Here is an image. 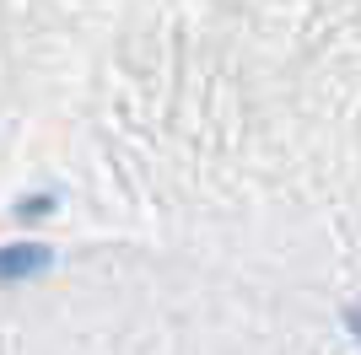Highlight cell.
<instances>
[{"mask_svg": "<svg viewBox=\"0 0 361 355\" xmlns=\"http://www.w3.org/2000/svg\"><path fill=\"white\" fill-rule=\"evenodd\" d=\"M44 269V248H0V280H22Z\"/></svg>", "mask_w": 361, "mask_h": 355, "instance_id": "1", "label": "cell"}, {"mask_svg": "<svg viewBox=\"0 0 361 355\" xmlns=\"http://www.w3.org/2000/svg\"><path fill=\"white\" fill-rule=\"evenodd\" d=\"M350 328H356V334H361V312H350Z\"/></svg>", "mask_w": 361, "mask_h": 355, "instance_id": "2", "label": "cell"}]
</instances>
